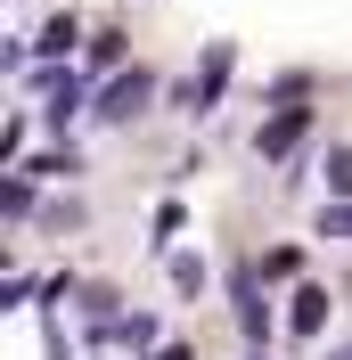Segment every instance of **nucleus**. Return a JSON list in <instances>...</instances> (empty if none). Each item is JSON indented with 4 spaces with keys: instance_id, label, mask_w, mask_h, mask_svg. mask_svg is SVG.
<instances>
[{
    "instance_id": "nucleus-7",
    "label": "nucleus",
    "mask_w": 352,
    "mask_h": 360,
    "mask_svg": "<svg viewBox=\"0 0 352 360\" xmlns=\"http://www.w3.org/2000/svg\"><path fill=\"white\" fill-rule=\"evenodd\" d=\"M328 188L352 205V148H328Z\"/></svg>"
},
{
    "instance_id": "nucleus-11",
    "label": "nucleus",
    "mask_w": 352,
    "mask_h": 360,
    "mask_svg": "<svg viewBox=\"0 0 352 360\" xmlns=\"http://www.w3.org/2000/svg\"><path fill=\"white\" fill-rule=\"evenodd\" d=\"M156 360H189V344H164V352H156Z\"/></svg>"
},
{
    "instance_id": "nucleus-9",
    "label": "nucleus",
    "mask_w": 352,
    "mask_h": 360,
    "mask_svg": "<svg viewBox=\"0 0 352 360\" xmlns=\"http://www.w3.org/2000/svg\"><path fill=\"white\" fill-rule=\"evenodd\" d=\"M115 336L132 344V352H148V344H156V319H148V311H139V319H123V328H115Z\"/></svg>"
},
{
    "instance_id": "nucleus-6",
    "label": "nucleus",
    "mask_w": 352,
    "mask_h": 360,
    "mask_svg": "<svg viewBox=\"0 0 352 360\" xmlns=\"http://www.w3.org/2000/svg\"><path fill=\"white\" fill-rule=\"evenodd\" d=\"M74 41H82V33H74V17H49V25H42V58H66Z\"/></svg>"
},
{
    "instance_id": "nucleus-5",
    "label": "nucleus",
    "mask_w": 352,
    "mask_h": 360,
    "mask_svg": "<svg viewBox=\"0 0 352 360\" xmlns=\"http://www.w3.org/2000/svg\"><path fill=\"white\" fill-rule=\"evenodd\" d=\"M328 328V287H295V303H287V336H320Z\"/></svg>"
},
{
    "instance_id": "nucleus-2",
    "label": "nucleus",
    "mask_w": 352,
    "mask_h": 360,
    "mask_svg": "<svg viewBox=\"0 0 352 360\" xmlns=\"http://www.w3.org/2000/svg\"><path fill=\"white\" fill-rule=\"evenodd\" d=\"M230 303H238V328L254 344H270V311H263V270H230Z\"/></svg>"
},
{
    "instance_id": "nucleus-12",
    "label": "nucleus",
    "mask_w": 352,
    "mask_h": 360,
    "mask_svg": "<svg viewBox=\"0 0 352 360\" xmlns=\"http://www.w3.org/2000/svg\"><path fill=\"white\" fill-rule=\"evenodd\" d=\"M336 360H352V352H336Z\"/></svg>"
},
{
    "instance_id": "nucleus-10",
    "label": "nucleus",
    "mask_w": 352,
    "mask_h": 360,
    "mask_svg": "<svg viewBox=\"0 0 352 360\" xmlns=\"http://www.w3.org/2000/svg\"><path fill=\"white\" fill-rule=\"evenodd\" d=\"M320 229H328V238H352V205H328V213H320Z\"/></svg>"
},
{
    "instance_id": "nucleus-1",
    "label": "nucleus",
    "mask_w": 352,
    "mask_h": 360,
    "mask_svg": "<svg viewBox=\"0 0 352 360\" xmlns=\"http://www.w3.org/2000/svg\"><path fill=\"white\" fill-rule=\"evenodd\" d=\"M303 131H311V115H303V107H287V115H263V131H254V156H263V164H287Z\"/></svg>"
},
{
    "instance_id": "nucleus-3",
    "label": "nucleus",
    "mask_w": 352,
    "mask_h": 360,
    "mask_svg": "<svg viewBox=\"0 0 352 360\" xmlns=\"http://www.w3.org/2000/svg\"><path fill=\"white\" fill-rule=\"evenodd\" d=\"M148 66H132V74H123V82H107V98H99V115H107V123H123V115H139V107H148Z\"/></svg>"
},
{
    "instance_id": "nucleus-8",
    "label": "nucleus",
    "mask_w": 352,
    "mask_h": 360,
    "mask_svg": "<svg viewBox=\"0 0 352 360\" xmlns=\"http://www.w3.org/2000/svg\"><path fill=\"white\" fill-rule=\"evenodd\" d=\"M295 270H303V254H295V246H270V254H263V278H295Z\"/></svg>"
},
{
    "instance_id": "nucleus-4",
    "label": "nucleus",
    "mask_w": 352,
    "mask_h": 360,
    "mask_svg": "<svg viewBox=\"0 0 352 360\" xmlns=\"http://www.w3.org/2000/svg\"><path fill=\"white\" fill-rule=\"evenodd\" d=\"M221 90H230V41H213V49H205V66H197V82H189V107H213Z\"/></svg>"
}]
</instances>
